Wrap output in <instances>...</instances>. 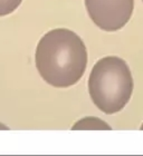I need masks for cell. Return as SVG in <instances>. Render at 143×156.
Instances as JSON below:
<instances>
[{
	"mask_svg": "<svg viewBox=\"0 0 143 156\" xmlns=\"http://www.w3.org/2000/svg\"><path fill=\"white\" fill-rule=\"evenodd\" d=\"M133 88L130 67L117 56H106L97 60L88 77L92 101L106 115L122 111L130 101Z\"/></svg>",
	"mask_w": 143,
	"mask_h": 156,
	"instance_id": "obj_2",
	"label": "cell"
},
{
	"mask_svg": "<svg viewBox=\"0 0 143 156\" xmlns=\"http://www.w3.org/2000/svg\"><path fill=\"white\" fill-rule=\"evenodd\" d=\"M91 20L104 31H117L131 19L134 0H84Z\"/></svg>",
	"mask_w": 143,
	"mask_h": 156,
	"instance_id": "obj_3",
	"label": "cell"
},
{
	"mask_svg": "<svg viewBox=\"0 0 143 156\" xmlns=\"http://www.w3.org/2000/svg\"><path fill=\"white\" fill-rule=\"evenodd\" d=\"M40 77L53 87L67 88L79 81L87 67V50L77 34L57 28L40 38L35 52Z\"/></svg>",
	"mask_w": 143,
	"mask_h": 156,
	"instance_id": "obj_1",
	"label": "cell"
},
{
	"mask_svg": "<svg viewBox=\"0 0 143 156\" xmlns=\"http://www.w3.org/2000/svg\"><path fill=\"white\" fill-rule=\"evenodd\" d=\"M21 2L23 0H0V17L13 12Z\"/></svg>",
	"mask_w": 143,
	"mask_h": 156,
	"instance_id": "obj_5",
	"label": "cell"
},
{
	"mask_svg": "<svg viewBox=\"0 0 143 156\" xmlns=\"http://www.w3.org/2000/svg\"><path fill=\"white\" fill-rule=\"evenodd\" d=\"M140 129H141V130H143V123H142V125H141V127H140Z\"/></svg>",
	"mask_w": 143,
	"mask_h": 156,
	"instance_id": "obj_7",
	"label": "cell"
},
{
	"mask_svg": "<svg viewBox=\"0 0 143 156\" xmlns=\"http://www.w3.org/2000/svg\"><path fill=\"white\" fill-rule=\"evenodd\" d=\"M142 1H143V0H142Z\"/></svg>",
	"mask_w": 143,
	"mask_h": 156,
	"instance_id": "obj_8",
	"label": "cell"
},
{
	"mask_svg": "<svg viewBox=\"0 0 143 156\" xmlns=\"http://www.w3.org/2000/svg\"><path fill=\"white\" fill-rule=\"evenodd\" d=\"M73 130H111L112 127L104 120L97 117H85L75 123L72 127Z\"/></svg>",
	"mask_w": 143,
	"mask_h": 156,
	"instance_id": "obj_4",
	"label": "cell"
},
{
	"mask_svg": "<svg viewBox=\"0 0 143 156\" xmlns=\"http://www.w3.org/2000/svg\"><path fill=\"white\" fill-rule=\"evenodd\" d=\"M0 129H8V127L2 125V124H0Z\"/></svg>",
	"mask_w": 143,
	"mask_h": 156,
	"instance_id": "obj_6",
	"label": "cell"
}]
</instances>
